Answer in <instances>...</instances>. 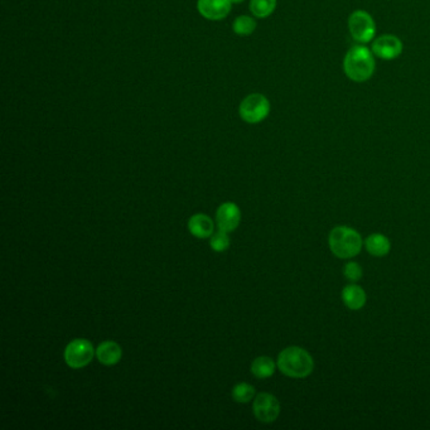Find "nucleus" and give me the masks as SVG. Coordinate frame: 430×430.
<instances>
[{
	"label": "nucleus",
	"mask_w": 430,
	"mask_h": 430,
	"mask_svg": "<svg viewBox=\"0 0 430 430\" xmlns=\"http://www.w3.org/2000/svg\"><path fill=\"white\" fill-rule=\"evenodd\" d=\"M376 69L375 55L371 48L364 44H356L347 51L343 58V71L353 82H366L374 75Z\"/></svg>",
	"instance_id": "f257e3e1"
},
{
	"label": "nucleus",
	"mask_w": 430,
	"mask_h": 430,
	"mask_svg": "<svg viewBox=\"0 0 430 430\" xmlns=\"http://www.w3.org/2000/svg\"><path fill=\"white\" fill-rule=\"evenodd\" d=\"M278 368L292 379H305L314 370V360L302 347H287L278 356Z\"/></svg>",
	"instance_id": "f03ea898"
},
{
	"label": "nucleus",
	"mask_w": 430,
	"mask_h": 430,
	"mask_svg": "<svg viewBox=\"0 0 430 430\" xmlns=\"http://www.w3.org/2000/svg\"><path fill=\"white\" fill-rule=\"evenodd\" d=\"M328 245L332 254L339 259H352L360 254L364 241L359 231L352 227L337 226L330 233Z\"/></svg>",
	"instance_id": "7ed1b4c3"
},
{
	"label": "nucleus",
	"mask_w": 430,
	"mask_h": 430,
	"mask_svg": "<svg viewBox=\"0 0 430 430\" xmlns=\"http://www.w3.org/2000/svg\"><path fill=\"white\" fill-rule=\"evenodd\" d=\"M348 30L355 42L366 44L373 42L376 35V24L373 15L366 10H355L348 17Z\"/></svg>",
	"instance_id": "20e7f679"
},
{
	"label": "nucleus",
	"mask_w": 430,
	"mask_h": 430,
	"mask_svg": "<svg viewBox=\"0 0 430 430\" xmlns=\"http://www.w3.org/2000/svg\"><path fill=\"white\" fill-rule=\"evenodd\" d=\"M270 102L262 93H251L241 101L239 114L247 124H259L268 118Z\"/></svg>",
	"instance_id": "39448f33"
},
{
	"label": "nucleus",
	"mask_w": 430,
	"mask_h": 430,
	"mask_svg": "<svg viewBox=\"0 0 430 430\" xmlns=\"http://www.w3.org/2000/svg\"><path fill=\"white\" fill-rule=\"evenodd\" d=\"M95 355V350L90 341L76 339L71 341L64 350L66 364L72 368H82L87 366Z\"/></svg>",
	"instance_id": "423d86ee"
},
{
	"label": "nucleus",
	"mask_w": 430,
	"mask_h": 430,
	"mask_svg": "<svg viewBox=\"0 0 430 430\" xmlns=\"http://www.w3.org/2000/svg\"><path fill=\"white\" fill-rule=\"evenodd\" d=\"M254 415L261 423H273L280 414V402L269 393H260L253 404Z\"/></svg>",
	"instance_id": "0eeeda50"
},
{
	"label": "nucleus",
	"mask_w": 430,
	"mask_h": 430,
	"mask_svg": "<svg viewBox=\"0 0 430 430\" xmlns=\"http://www.w3.org/2000/svg\"><path fill=\"white\" fill-rule=\"evenodd\" d=\"M404 50L402 39L394 35H381L371 42V51L375 57L391 61L400 56Z\"/></svg>",
	"instance_id": "6e6552de"
},
{
	"label": "nucleus",
	"mask_w": 430,
	"mask_h": 430,
	"mask_svg": "<svg viewBox=\"0 0 430 430\" xmlns=\"http://www.w3.org/2000/svg\"><path fill=\"white\" fill-rule=\"evenodd\" d=\"M240 208L233 202L222 204L216 212V222L219 226V230H222L226 233L235 231L240 225Z\"/></svg>",
	"instance_id": "1a4fd4ad"
},
{
	"label": "nucleus",
	"mask_w": 430,
	"mask_h": 430,
	"mask_svg": "<svg viewBox=\"0 0 430 430\" xmlns=\"http://www.w3.org/2000/svg\"><path fill=\"white\" fill-rule=\"evenodd\" d=\"M233 3L230 0H198L199 15L208 21H221L231 10Z\"/></svg>",
	"instance_id": "9d476101"
},
{
	"label": "nucleus",
	"mask_w": 430,
	"mask_h": 430,
	"mask_svg": "<svg viewBox=\"0 0 430 430\" xmlns=\"http://www.w3.org/2000/svg\"><path fill=\"white\" fill-rule=\"evenodd\" d=\"M342 301L348 310H362L366 305V292L356 283L348 284L342 290Z\"/></svg>",
	"instance_id": "9b49d317"
},
{
	"label": "nucleus",
	"mask_w": 430,
	"mask_h": 430,
	"mask_svg": "<svg viewBox=\"0 0 430 430\" xmlns=\"http://www.w3.org/2000/svg\"><path fill=\"white\" fill-rule=\"evenodd\" d=\"M123 350L115 341H104L96 350L98 360L105 366H113L121 360Z\"/></svg>",
	"instance_id": "f8f14e48"
},
{
	"label": "nucleus",
	"mask_w": 430,
	"mask_h": 430,
	"mask_svg": "<svg viewBox=\"0 0 430 430\" xmlns=\"http://www.w3.org/2000/svg\"><path fill=\"white\" fill-rule=\"evenodd\" d=\"M213 229H215V225H213L211 217L204 213L193 215L188 221L190 233L198 239L211 238Z\"/></svg>",
	"instance_id": "ddd939ff"
},
{
	"label": "nucleus",
	"mask_w": 430,
	"mask_h": 430,
	"mask_svg": "<svg viewBox=\"0 0 430 430\" xmlns=\"http://www.w3.org/2000/svg\"><path fill=\"white\" fill-rule=\"evenodd\" d=\"M364 245H365L367 253L373 255V256H376V258L386 256L390 253V249H391L390 241L382 233H371L364 242Z\"/></svg>",
	"instance_id": "4468645a"
},
{
	"label": "nucleus",
	"mask_w": 430,
	"mask_h": 430,
	"mask_svg": "<svg viewBox=\"0 0 430 430\" xmlns=\"http://www.w3.org/2000/svg\"><path fill=\"white\" fill-rule=\"evenodd\" d=\"M276 362L268 356L256 357L251 364V373L258 379H268L276 373Z\"/></svg>",
	"instance_id": "2eb2a0df"
},
{
	"label": "nucleus",
	"mask_w": 430,
	"mask_h": 430,
	"mask_svg": "<svg viewBox=\"0 0 430 430\" xmlns=\"http://www.w3.org/2000/svg\"><path fill=\"white\" fill-rule=\"evenodd\" d=\"M276 8V0H250V12L256 18H268Z\"/></svg>",
	"instance_id": "dca6fc26"
},
{
	"label": "nucleus",
	"mask_w": 430,
	"mask_h": 430,
	"mask_svg": "<svg viewBox=\"0 0 430 430\" xmlns=\"http://www.w3.org/2000/svg\"><path fill=\"white\" fill-rule=\"evenodd\" d=\"M233 29L236 35L242 37L253 35L256 29V21L249 15H240L233 21Z\"/></svg>",
	"instance_id": "f3484780"
},
{
	"label": "nucleus",
	"mask_w": 430,
	"mask_h": 430,
	"mask_svg": "<svg viewBox=\"0 0 430 430\" xmlns=\"http://www.w3.org/2000/svg\"><path fill=\"white\" fill-rule=\"evenodd\" d=\"M255 395V388L247 382H240L233 388V399L236 402L245 404L249 402Z\"/></svg>",
	"instance_id": "a211bd4d"
},
{
	"label": "nucleus",
	"mask_w": 430,
	"mask_h": 430,
	"mask_svg": "<svg viewBox=\"0 0 430 430\" xmlns=\"http://www.w3.org/2000/svg\"><path fill=\"white\" fill-rule=\"evenodd\" d=\"M229 233L219 230L217 233H213L211 236V240H210V245L212 249L217 253H222L226 251L229 247H230V239H229Z\"/></svg>",
	"instance_id": "6ab92c4d"
},
{
	"label": "nucleus",
	"mask_w": 430,
	"mask_h": 430,
	"mask_svg": "<svg viewBox=\"0 0 430 430\" xmlns=\"http://www.w3.org/2000/svg\"><path fill=\"white\" fill-rule=\"evenodd\" d=\"M343 276H345L347 280L350 282L356 283L360 280L362 276H364V271L361 268L360 264H357L356 261H350L345 265L343 269Z\"/></svg>",
	"instance_id": "aec40b11"
},
{
	"label": "nucleus",
	"mask_w": 430,
	"mask_h": 430,
	"mask_svg": "<svg viewBox=\"0 0 430 430\" xmlns=\"http://www.w3.org/2000/svg\"><path fill=\"white\" fill-rule=\"evenodd\" d=\"M230 1H231L233 4H240V3H242L244 0H230Z\"/></svg>",
	"instance_id": "412c9836"
}]
</instances>
